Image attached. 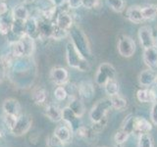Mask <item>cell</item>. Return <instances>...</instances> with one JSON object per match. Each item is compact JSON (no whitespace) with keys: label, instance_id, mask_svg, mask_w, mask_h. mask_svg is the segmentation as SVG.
Instances as JSON below:
<instances>
[{"label":"cell","instance_id":"7a4b0ae2","mask_svg":"<svg viewBox=\"0 0 157 147\" xmlns=\"http://www.w3.org/2000/svg\"><path fill=\"white\" fill-rule=\"evenodd\" d=\"M66 61L69 67L81 72H88L90 70V61L78 52L71 41L66 44Z\"/></svg>","mask_w":157,"mask_h":147},{"label":"cell","instance_id":"30bf717a","mask_svg":"<svg viewBox=\"0 0 157 147\" xmlns=\"http://www.w3.org/2000/svg\"><path fill=\"white\" fill-rule=\"evenodd\" d=\"M2 110L4 114L19 117L22 114V107L20 102L15 98H7L2 103Z\"/></svg>","mask_w":157,"mask_h":147},{"label":"cell","instance_id":"d6a6232c","mask_svg":"<svg viewBox=\"0 0 157 147\" xmlns=\"http://www.w3.org/2000/svg\"><path fill=\"white\" fill-rule=\"evenodd\" d=\"M108 6L116 13H122L126 9L125 0H106Z\"/></svg>","mask_w":157,"mask_h":147},{"label":"cell","instance_id":"d4e9b609","mask_svg":"<svg viewBox=\"0 0 157 147\" xmlns=\"http://www.w3.org/2000/svg\"><path fill=\"white\" fill-rule=\"evenodd\" d=\"M74 134L76 135L77 138L82 140H90L94 137V135H96V134L92 130L91 127L86 126H80L77 130H75Z\"/></svg>","mask_w":157,"mask_h":147},{"label":"cell","instance_id":"4316f807","mask_svg":"<svg viewBox=\"0 0 157 147\" xmlns=\"http://www.w3.org/2000/svg\"><path fill=\"white\" fill-rule=\"evenodd\" d=\"M11 32L14 36H16L17 39L21 37L23 34L26 33V21L23 20H14L11 24Z\"/></svg>","mask_w":157,"mask_h":147},{"label":"cell","instance_id":"4dcf8cb0","mask_svg":"<svg viewBox=\"0 0 157 147\" xmlns=\"http://www.w3.org/2000/svg\"><path fill=\"white\" fill-rule=\"evenodd\" d=\"M104 89L109 97L117 95V94H119V90H120L119 83L117 82L115 78L114 80H109L104 85Z\"/></svg>","mask_w":157,"mask_h":147},{"label":"cell","instance_id":"7dc6e473","mask_svg":"<svg viewBox=\"0 0 157 147\" xmlns=\"http://www.w3.org/2000/svg\"><path fill=\"white\" fill-rule=\"evenodd\" d=\"M2 137H3V134H2V131L0 130V138H2Z\"/></svg>","mask_w":157,"mask_h":147},{"label":"cell","instance_id":"c3c4849f","mask_svg":"<svg viewBox=\"0 0 157 147\" xmlns=\"http://www.w3.org/2000/svg\"><path fill=\"white\" fill-rule=\"evenodd\" d=\"M25 1H29V2H32V1H33V0H25Z\"/></svg>","mask_w":157,"mask_h":147},{"label":"cell","instance_id":"ba28073f","mask_svg":"<svg viewBox=\"0 0 157 147\" xmlns=\"http://www.w3.org/2000/svg\"><path fill=\"white\" fill-rule=\"evenodd\" d=\"M49 77L57 86H64L69 82V73L63 67H53L49 73Z\"/></svg>","mask_w":157,"mask_h":147},{"label":"cell","instance_id":"e575fe53","mask_svg":"<svg viewBox=\"0 0 157 147\" xmlns=\"http://www.w3.org/2000/svg\"><path fill=\"white\" fill-rule=\"evenodd\" d=\"M54 97L57 101H64L68 98V91L67 88L63 85L57 86L54 90Z\"/></svg>","mask_w":157,"mask_h":147},{"label":"cell","instance_id":"7c38bea8","mask_svg":"<svg viewBox=\"0 0 157 147\" xmlns=\"http://www.w3.org/2000/svg\"><path fill=\"white\" fill-rule=\"evenodd\" d=\"M53 134L55 135L62 143L66 144V143H69V142H71L73 138L74 131L69 126H67L66 124H63V125L58 126L56 129L54 130Z\"/></svg>","mask_w":157,"mask_h":147},{"label":"cell","instance_id":"ab89813d","mask_svg":"<svg viewBox=\"0 0 157 147\" xmlns=\"http://www.w3.org/2000/svg\"><path fill=\"white\" fill-rule=\"evenodd\" d=\"M46 144H47V147H64V145H65L64 143H62V142L54 134L48 137Z\"/></svg>","mask_w":157,"mask_h":147},{"label":"cell","instance_id":"681fc988","mask_svg":"<svg viewBox=\"0 0 157 147\" xmlns=\"http://www.w3.org/2000/svg\"><path fill=\"white\" fill-rule=\"evenodd\" d=\"M155 82L157 83V76H156V81H155Z\"/></svg>","mask_w":157,"mask_h":147},{"label":"cell","instance_id":"9a60e30c","mask_svg":"<svg viewBox=\"0 0 157 147\" xmlns=\"http://www.w3.org/2000/svg\"><path fill=\"white\" fill-rule=\"evenodd\" d=\"M94 86L90 81H82L78 85V93L81 99H90L94 95Z\"/></svg>","mask_w":157,"mask_h":147},{"label":"cell","instance_id":"60d3db41","mask_svg":"<svg viewBox=\"0 0 157 147\" xmlns=\"http://www.w3.org/2000/svg\"><path fill=\"white\" fill-rule=\"evenodd\" d=\"M98 3H99V0H82V7L86 9L95 8L98 5Z\"/></svg>","mask_w":157,"mask_h":147},{"label":"cell","instance_id":"603a6c76","mask_svg":"<svg viewBox=\"0 0 157 147\" xmlns=\"http://www.w3.org/2000/svg\"><path fill=\"white\" fill-rule=\"evenodd\" d=\"M47 91L45 90V88H43L41 86H36L34 87L32 91V100L36 105H42L45 103L47 99Z\"/></svg>","mask_w":157,"mask_h":147},{"label":"cell","instance_id":"ac0fdd59","mask_svg":"<svg viewBox=\"0 0 157 147\" xmlns=\"http://www.w3.org/2000/svg\"><path fill=\"white\" fill-rule=\"evenodd\" d=\"M126 18L134 24H140L144 21L141 14V6H130L126 11Z\"/></svg>","mask_w":157,"mask_h":147},{"label":"cell","instance_id":"ee69618b","mask_svg":"<svg viewBox=\"0 0 157 147\" xmlns=\"http://www.w3.org/2000/svg\"><path fill=\"white\" fill-rule=\"evenodd\" d=\"M8 13V5L5 1H0V17Z\"/></svg>","mask_w":157,"mask_h":147},{"label":"cell","instance_id":"f35d334b","mask_svg":"<svg viewBox=\"0 0 157 147\" xmlns=\"http://www.w3.org/2000/svg\"><path fill=\"white\" fill-rule=\"evenodd\" d=\"M18 120V117L16 116H13V115H8V114H3V121H4V124L6 126L9 130L12 129V127L15 126L16 122Z\"/></svg>","mask_w":157,"mask_h":147},{"label":"cell","instance_id":"d590c367","mask_svg":"<svg viewBox=\"0 0 157 147\" xmlns=\"http://www.w3.org/2000/svg\"><path fill=\"white\" fill-rule=\"evenodd\" d=\"M129 136H130L129 134H127L125 130H123L121 129L120 130H118L115 134V135H114V141H115V143L118 146H119V145L124 144L125 142L128 140V138H129Z\"/></svg>","mask_w":157,"mask_h":147},{"label":"cell","instance_id":"7402d4cb","mask_svg":"<svg viewBox=\"0 0 157 147\" xmlns=\"http://www.w3.org/2000/svg\"><path fill=\"white\" fill-rule=\"evenodd\" d=\"M136 98L141 103H154L157 100V94L153 89L142 88L137 90Z\"/></svg>","mask_w":157,"mask_h":147},{"label":"cell","instance_id":"1f68e13d","mask_svg":"<svg viewBox=\"0 0 157 147\" xmlns=\"http://www.w3.org/2000/svg\"><path fill=\"white\" fill-rule=\"evenodd\" d=\"M121 129L129 134H135V116H132V114L127 116L126 119L122 123Z\"/></svg>","mask_w":157,"mask_h":147},{"label":"cell","instance_id":"f546056e","mask_svg":"<svg viewBox=\"0 0 157 147\" xmlns=\"http://www.w3.org/2000/svg\"><path fill=\"white\" fill-rule=\"evenodd\" d=\"M141 14L144 20H152L157 17V5L155 4H149L141 7Z\"/></svg>","mask_w":157,"mask_h":147},{"label":"cell","instance_id":"f6af8a7d","mask_svg":"<svg viewBox=\"0 0 157 147\" xmlns=\"http://www.w3.org/2000/svg\"><path fill=\"white\" fill-rule=\"evenodd\" d=\"M6 74H7V69L5 68L3 63L0 60V82H2L4 81L5 77H6Z\"/></svg>","mask_w":157,"mask_h":147},{"label":"cell","instance_id":"5bb4252c","mask_svg":"<svg viewBox=\"0 0 157 147\" xmlns=\"http://www.w3.org/2000/svg\"><path fill=\"white\" fill-rule=\"evenodd\" d=\"M142 59H144L145 65L149 69L157 68V45L144 49Z\"/></svg>","mask_w":157,"mask_h":147},{"label":"cell","instance_id":"277c9868","mask_svg":"<svg viewBox=\"0 0 157 147\" xmlns=\"http://www.w3.org/2000/svg\"><path fill=\"white\" fill-rule=\"evenodd\" d=\"M116 77V70L113 65L110 63H102L101 65L98 67L94 81L95 83L100 86H104L106 82L109 80H114Z\"/></svg>","mask_w":157,"mask_h":147},{"label":"cell","instance_id":"6da1fadb","mask_svg":"<svg viewBox=\"0 0 157 147\" xmlns=\"http://www.w3.org/2000/svg\"><path fill=\"white\" fill-rule=\"evenodd\" d=\"M69 36L71 38V42L73 43V45L83 57L87 60L92 59V52L87 36L80 27L74 24L69 31Z\"/></svg>","mask_w":157,"mask_h":147},{"label":"cell","instance_id":"ffe728a7","mask_svg":"<svg viewBox=\"0 0 157 147\" xmlns=\"http://www.w3.org/2000/svg\"><path fill=\"white\" fill-rule=\"evenodd\" d=\"M44 115L54 123L62 121V109L55 104H48L44 110Z\"/></svg>","mask_w":157,"mask_h":147},{"label":"cell","instance_id":"b9f144b4","mask_svg":"<svg viewBox=\"0 0 157 147\" xmlns=\"http://www.w3.org/2000/svg\"><path fill=\"white\" fill-rule=\"evenodd\" d=\"M150 120L152 122V124L157 126V100L153 103V105H152V107H151Z\"/></svg>","mask_w":157,"mask_h":147},{"label":"cell","instance_id":"5b68a950","mask_svg":"<svg viewBox=\"0 0 157 147\" xmlns=\"http://www.w3.org/2000/svg\"><path fill=\"white\" fill-rule=\"evenodd\" d=\"M33 125V118L29 114H21L15 126L10 130V132L15 136H22L31 130Z\"/></svg>","mask_w":157,"mask_h":147},{"label":"cell","instance_id":"484cf974","mask_svg":"<svg viewBox=\"0 0 157 147\" xmlns=\"http://www.w3.org/2000/svg\"><path fill=\"white\" fill-rule=\"evenodd\" d=\"M11 15L14 20H23V21H26L31 16L29 9L24 4H18L16 6H14Z\"/></svg>","mask_w":157,"mask_h":147},{"label":"cell","instance_id":"9c48e42d","mask_svg":"<svg viewBox=\"0 0 157 147\" xmlns=\"http://www.w3.org/2000/svg\"><path fill=\"white\" fill-rule=\"evenodd\" d=\"M38 21V37L40 39H47L51 38L52 32L55 27V22L48 21L43 18H37Z\"/></svg>","mask_w":157,"mask_h":147},{"label":"cell","instance_id":"e0dca14e","mask_svg":"<svg viewBox=\"0 0 157 147\" xmlns=\"http://www.w3.org/2000/svg\"><path fill=\"white\" fill-rule=\"evenodd\" d=\"M68 107L71 108V110L75 113L76 116L78 118H82L85 115L86 112V107L83 104L82 100L78 96H74V97H69V105Z\"/></svg>","mask_w":157,"mask_h":147},{"label":"cell","instance_id":"8992f818","mask_svg":"<svg viewBox=\"0 0 157 147\" xmlns=\"http://www.w3.org/2000/svg\"><path fill=\"white\" fill-rule=\"evenodd\" d=\"M136 41L131 36H122L118 40L117 49L119 54L124 58H131L136 52Z\"/></svg>","mask_w":157,"mask_h":147},{"label":"cell","instance_id":"f1b7e54d","mask_svg":"<svg viewBox=\"0 0 157 147\" xmlns=\"http://www.w3.org/2000/svg\"><path fill=\"white\" fill-rule=\"evenodd\" d=\"M110 100L112 103V109H115L117 111H123L125 110L128 106V101L126 98L117 94L110 97Z\"/></svg>","mask_w":157,"mask_h":147},{"label":"cell","instance_id":"8d00e7d4","mask_svg":"<svg viewBox=\"0 0 157 147\" xmlns=\"http://www.w3.org/2000/svg\"><path fill=\"white\" fill-rule=\"evenodd\" d=\"M68 36H69V31H65V29L58 28L55 24L54 31L52 32V36H51L52 39H54V40H61L63 38H66Z\"/></svg>","mask_w":157,"mask_h":147},{"label":"cell","instance_id":"cb8c5ba5","mask_svg":"<svg viewBox=\"0 0 157 147\" xmlns=\"http://www.w3.org/2000/svg\"><path fill=\"white\" fill-rule=\"evenodd\" d=\"M26 33L34 39L38 37V21L36 17L29 16L26 20Z\"/></svg>","mask_w":157,"mask_h":147},{"label":"cell","instance_id":"4fadbf2b","mask_svg":"<svg viewBox=\"0 0 157 147\" xmlns=\"http://www.w3.org/2000/svg\"><path fill=\"white\" fill-rule=\"evenodd\" d=\"M54 22H55L58 28L65 29V31H70V28L74 26V21L72 16L66 11L57 13V16Z\"/></svg>","mask_w":157,"mask_h":147},{"label":"cell","instance_id":"83f0119b","mask_svg":"<svg viewBox=\"0 0 157 147\" xmlns=\"http://www.w3.org/2000/svg\"><path fill=\"white\" fill-rule=\"evenodd\" d=\"M13 22L12 15L8 17L7 14L0 17V34L1 36H7L11 32V24Z\"/></svg>","mask_w":157,"mask_h":147},{"label":"cell","instance_id":"7bdbcfd3","mask_svg":"<svg viewBox=\"0 0 157 147\" xmlns=\"http://www.w3.org/2000/svg\"><path fill=\"white\" fill-rule=\"evenodd\" d=\"M67 4L71 9H78L82 6V0H67Z\"/></svg>","mask_w":157,"mask_h":147},{"label":"cell","instance_id":"74e56055","mask_svg":"<svg viewBox=\"0 0 157 147\" xmlns=\"http://www.w3.org/2000/svg\"><path fill=\"white\" fill-rule=\"evenodd\" d=\"M107 126V117L104 118V119H102L98 122H95V123H92V126H91V129L92 130L95 132L96 134H100L101 131L104 130V129Z\"/></svg>","mask_w":157,"mask_h":147},{"label":"cell","instance_id":"2e32d148","mask_svg":"<svg viewBox=\"0 0 157 147\" xmlns=\"http://www.w3.org/2000/svg\"><path fill=\"white\" fill-rule=\"evenodd\" d=\"M19 39L24 48L25 57H32L33 54L34 53V50H36V41H34V38L29 36V34L25 33Z\"/></svg>","mask_w":157,"mask_h":147},{"label":"cell","instance_id":"bcb514c9","mask_svg":"<svg viewBox=\"0 0 157 147\" xmlns=\"http://www.w3.org/2000/svg\"><path fill=\"white\" fill-rule=\"evenodd\" d=\"M51 1L57 8H60L65 3H67V0H51Z\"/></svg>","mask_w":157,"mask_h":147},{"label":"cell","instance_id":"8fae6325","mask_svg":"<svg viewBox=\"0 0 157 147\" xmlns=\"http://www.w3.org/2000/svg\"><path fill=\"white\" fill-rule=\"evenodd\" d=\"M81 118H78L76 116V114L74 113L70 107L66 106L65 108L62 109V121L64 122V124H66L73 130V131H75L78 126V121Z\"/></svg>","mask_w":157,"mask_h":147},{"label":"cell","instance_id":"3957f363","mask_svg":"<svg viewBox=\"0 0 157 147\" xmlns=\"http://www.w3.org/2000/svg\"><path fill=\"white\" fill-rule=\"evenodd\" d=\"M112 109V103L110 97L103 98L99 100L96 104L91 108L90 112V118L92 123L98 122L107 117V114Z\"/></svg>","mask_w":157,"mask_h":147},{"label":"cell","instance_id":"44dd1931","mask_svg":"<svg viewBox=\"0 0 157 147\" xmlns=\"http://www.w3.org/2000/svg\"><path fill=\"white\" fill-rule=\"evenodd\" d=\"M156 76L157 74L152 71L151 69H147V70H144L139 76V82L141 86L148 87L152 85L156 81Z\"/></svg>","mask_w":157,"mask_h":147},{"label":"cell","instance_id":"836d02e7","mask_svg":"<svg viewBox=\"0 0 157 147\" xmlns=\"http://www.w3.org/2000/svg\"><path fill=\"white\" fill-rule=\"evenodd\" d=\"M137 147H153V139L149 134H142L139 135Z\"/></svg>","mask_w":157,"mask_h":147},{"label":"cell","instance_id":"d6986e66","mask_svg":"<svg viewBox=\"0 0 157 147\" xmlns=\"http://www.w3.org/2000/svg\"><path fill=\"white\" fill-rule=\"evenodd\" d=\"M151 130L152 124L149 121L142 117H135V134L139 135L142 134H149Z\"/></svg>","mask_w":157,"mask_h":147},{"label":"cell","instance_id":"52a82bcc","mask_svg":"<svg viewBox=\"0 0 157 147\" xmlns=\"http://www.w3.org/2000/svg\"><path fill=\"white\" fill-rule=\"evenodd\" d=\"M139 39L141 47L144 49L150 48L157 45L152 28L148 26H144L139 29Z\"/></svg>","mask_w":157,"mask_h":147}]
</instances>
